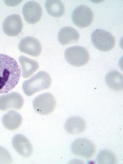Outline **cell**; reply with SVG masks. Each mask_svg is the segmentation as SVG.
I'll return each instance as SVG.
<instances>
[{
	"mask_svg": "<svg viewBox=\"0 0 123 164\" xmlns=\"http://www.w3.org/2000/svg\"><path fill=\"white\" fill-rule=\"evenodd\" d=\"M20 76L21 69L16 61L8 55L0 54V94L12 90Z\"/></svg>",
	"mask_w": 123,
	"mask_h": 164,
	"instance_id": "1",
	"label": "cell"
},
{
	"mask_svg": "<svg viewBox=\"0 0 123 164\" xmlns=\"http://www.w3.org/2000/svg\"><path fill=\"white\" fill-rule=\"evenodd\" d=\"M51 82L50 75L46 72L40 71L24 81L22 84V89L26 95L30 96L40 90L48 89Z\"/></svg>",
	"mask_w": 123,
	"mask_h": 164,
	"instance_id": "2",
	"label": "cell"
},
{
	"mask_svg": "<svg viewBox=\"0 0 123 164\" xmlns=\"http://www.w3.org/2000/svg\"><path fill=\"white\" fill-rule=\"evenodd\" d=\"M64 56L67 62L75 67H81L86 65L90 59L89 54L84 47L74 46L67 48Z\"/></svg>",
	"mask_w": 123,
	"mask_h": 164,
	"instance_id": "3",
	"label": "cell"
},
{
	"mask_svg": "<svg viewBox=\"0 0 123 164\" xmlns=\"http://www.w3.org/2000/svg\"><path fill=\"white\" fill-rule=\"evenodd\" d=\"M93 46L98 50L107 52L112 50L116 44L115 39L109 32L102 29H97L91 35Z\"/></svg>",
	"mask_w": 123,
	"mask_h": 164,
	"instance_id": "4",
	"label": "cell"
},
{
	"mask_svg": "<svg viewBox=\"0 0 123 164\" xmlns=\"http://www.w3.org/2000/svg\"><path fill=\"white\" fill-rule=\"evenodd\" d=\"M57 101L51 93L47 92L36 97L32 102L35 112L40 115H46L52 112L55 109Z\"/></svg>",
	"mask_w": 123,
	"mask_h": 164,
	"instance_id": "5",
	"label": "cell"
},
{
	"mask_svg": "<svg viewBox=\"0 0 123 164\" xmlns=\"http://www.w3.org/2000/svg\"><path fill=\"white\" fill-rule=\"evenodd\" d=\"M71 148L74 155L87 159L93 157L96 151L94 144L90 140L84 138L75 140L71 144Z\"/></svg>",
	"mask_w": 123,
	"mask_h": 164,
	"instance_id": "6",
	"label": "cell"
},
{
	"mask_svg": "<svg viewBox=\"0 0 123 164\" xmlns=\"http://www.w3.org/2000/svg\"><path fill=\"white\" fill-rule=\"evenodd\" d=\"M71 18L75 25L81 28H85L92 23L93 14L89 7L85 5H80L73 11Z\"/></svg>",
	"mask_w": 123,
	"mask_h": 164,
	"instance_id": "7",
	"label": "cell"
},
{
	"mask_svg": "<svg viewBox=\"0 0 123 164\" xmlns=\"http://www.w3.org/2000/svg\"><path fill=\"white\" fill-rule=\"evenodd\" d=\"M24 102V98L20 93L12 92L0 96V110L2 111L19 110L22 108Z\"/></svg>",
	"mask_w": 123,
	"mask_h": 164,
	"instance_id": "8",
	"label": "cell"
},
{
	"mask_svg": "<svg viewBox=\"0 0 123 164\" xmlns=\"http://www.w3.org/2000/svg\"><path fill=\"white\" fill-rule=\"evenodd\" d=\"M22 13L26 21L33 24L40 20L42 15V10L40 5L33 0L25 3L22 8Z\"/></svg>",
	"mask_w": 123,
	"mask_h": 164,
	"instance_id": "9",
	"label": "cell"
},
{
	"mask_svg": "<svg viewBox=\"0 0 123 164\" xmlns=\"http://www.w3.org/2000/svg\"><path fill=\"white\" fill-rule=\"evenodd\" d=\"M23 28V23L20 16L13 14L7 16L4 20L2 28L4 32L10 36L18 35Z\"/></svg>",
	"mask_w": 123,
	"mask_h": 164,
	"instance_id": "10",
	"label": "cell"
},
{
	"mask_svg": "<svg viewBox=\"0 0 123 164\" xmlns=\"http://www.w3.org/2000/svg\"><path fill=\"white\" fill-rule=\"evenodd\" d=\"M18 48L21 52L34 57H37L40 54L42 46L40 42L36 38L27 36L20 42Z\"/></svg>",
	"mask_w": 123,
	"mask_h": 164,
	"instance_id": "11",
	"label": "cell"
},
{
	"mask_svg": "<svg viewBox=\"0 0 123 164\" xmlns=\"http://www.w3.org/2000/svg\"><path fill=\"white\" fill-rule=\"evenodd\" d=\"M12 144L16 152L24 157H29L33 154V148L31 143L22 134H17L13 136Z\"/></svg>",
	"mask_w": 123,
	"mask_h": 164,
	"instance_id": "12",
	"label": "cell"
},
{
	"mask_svg": "<svg viewBox=\"0 0 123 164\" xmlns=\"http://www.w3.org/2000/svg\"><path fill=\"white\" fill-rule=\"evenodd\" d=\"M86 123L82 118L78 116L69 117L65 124V129L69 134L72 135L79 134L85 131Z\"/></svg>",
	"mask_w": 123,
	"mask_h": 164,
	"instance_id": "13",
	"label": "cell"
},
{
	"mask_svg": "<svg viewBox=\"0 0 123 164\" xmlns=\"http://www.w3.org/2000/svg\"><path fill=\"white\" fill-rule=\"evenodd\" d=\"M57 38L59 43L65 46L77 42L80 38V34L73 28L65 26L59 30Z\"/></svg>",
	"mask_w": 123,
	"mask_h": 164,
	"instance_id": "14",
	"label": "cell"
},
{
	"mask_svg": "<svg viewBox=\"0 0 123 164\" xmlns=\"http://www.w3.org/2000/svg\"><path fill=\"white\" fill-rule=\"evenodd\" d=\"M22 118L18 112L11 110L5 114L2 118L3 125L7 129L13 130L18 129L21 125Z\"/></svg>",
	"mask_w": 123,
	"mask_h": 164,
	"instance_id": "15",
	"label": "cell"
},
{
	"mask_svg": "<svg viewBox=\"0 0 123 164\" xmlns=\"http://www.w3.org/2000/svg\"><path fill=\"white\" fill-rule=\"evenodd\" d=\"M123 75L116 71L109 72L105 77V82L108 88L115 92H121L123 90Z\"/></svg>",
	"mask_w": 123,
	"mask_h": 164,
	"instance_id": "16",
	"label": "cell"
},
{
	"mask_svg": "<svg viewBox=\"0 0 123 164\" xmlns=\"http://www.w3.org/2000/svg\"><path fill=\"white\" fill-rule=\"evenodd\" d=\"M18 60L22 68V75L27 78L33 75L39 67L38 62L23 55L20 56Z\"/></svg>",
	"mask_w": 123,
	"mask_h": 164,
	"instance_id": "17",
	"label": "cell"
},
{
	"mask_svg": "<svg viewBox=\"0 0 123 164\" xmlns=\"http://www.w3.org/2000/svg\"><path fill=\"white\" fill-rule=\"evenodd\" d=\"M45 6L48 13L53 17H60L64 15L65 12V6L60 0H47Z\"/></svg>",
	"mask_w": 123,
	"mask_h": 164,
	"instance_id": "18",
	"label": "cell"
},
{
	"mask_svg": "<svg viewBox=\"0 0 123 164\" xmlns=\"http://www.w3.org/2000/svg\"><path fill=\"white\" fill-rule=\"evenodd\" d=\"M96 160L99 164H116L117 162L114 154L107 150H103L100 152L97 156Z\"/></svg>",
	"mask_w": 123,
	"mask_h": 164,
	"instance_id": "19",
	"label": "cell"
},
{
	"mask_svg": "<svg viewBox=\"0 0 123 164\" xmlns=\"http://www.w3.org/2000/svg\"><path fill=\"white\" fill-rule=\"evenodd\" d=\"M12 162V158L8 151L0 146V164H10Z\"/></svg>",
	"mask_w": 123,
	"mask_h": 164,
	"instance_id": "20",
	"label": "cell"
}]
</instances>
